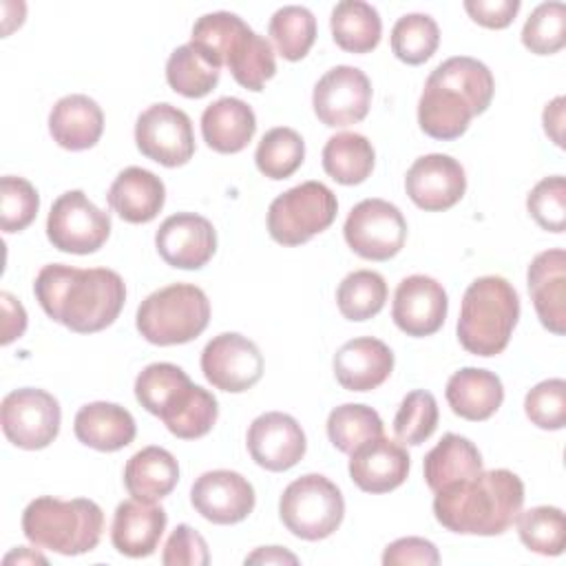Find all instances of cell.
<instances>
[{
	"mask_svg": "<svg viewBox=\"0 0 566 566\" xmlns=\"http://www.w3.org/2000/svg\"><path fill=\"white\" fill-rule=\"evenodd\" d=\"M49 318L77 334H93L115 323L126 301L122 276L108 268L80 270L64 263L44 265L33 283Z\"/></svg>",
	"mask_w": 566,
	"mask_h": 566,
	"instance_id": "1",
	"label": "cell"
},
{
	"mask_svg": "<svg viewBox=\"0 0 566 566\" xmlns=\"http://www.w3.org/2000/svg\"><path fill=\"white\" fill-rule=\"evenodd\" d=\"M493 91L495 82L486 64L469 55L449 57L424 82L418 124L433 139H458L471 119L489 108Z\"/></svg>",
	"mask_w": 566,
	"mask_h": 566,
	"instance_id": "2",
	"label": "cell"
},
{
	"mask_svg": "<svg viewBox=\"0 0 566 566\" xmlns=\"http://www.w3.org/2000/svg\"><path fill=\"white\" fill-rule=\"evenodd\" d=\"M524 504V484L509 469L480 471L436 491L433 515L460 535H500Z\"/></svg>",
	"mask_w": 566,
	"mask_h": 566,
	"instance_id": "3",
	"label": "cell"
},
{
	"mask_svg": "<svg viewBox=\"0 0 566 566\" xmlns=\"http://www.w3.org/2000/svg\"><path fill=\"white\" fill-rule=\"evenodd\" d=\"M135 398L181 440L203 438L217 422V398L172 363H153L135 378Z\"/></svg>",
	"mask_w": 566,
	"mask_h": 566,
	"instance_id": "4",
	"label": "cell"
},
{
	"mask_svg": "<svg viewBox=\"0 0 566 566\" xmlns=\"http://www.w3.org/2000/svg\"><path fill=\"white\" fill-rule=\"evenodd\" d=\"M520 318V296L504 276L475 279L464 296L458 318L460 345L475 356L502 354Z\"/></svg>",
	"mask_w": 566,
	"mask_h": 566,
	"instance_id": "5",
	"label": "cell"
},
{
	"mask_svg": "<svg viewBox=\"0 0 566 566\" xmlns=\"http://www.w3.org/2000/svg\"><path fill=\"white\" fill-rule=\"evenodd\" d=\"M104 531L102 509L86 497L57 500L35 497L22 513V533L38 548L60 555H82L93 551Z\"/></svg>",
	"mask_w": 566,
	"mask_h": 566,
	"instance_id": "6",
	"label": "cell"
},
{
	"mask_svg": "<svg viewBox=\"0 0 566 566\" xmlns=\"http://www.w3.org/2000/svg\"><path fill=\"white\" fill-rule=\"evenodd\" d=\"M210 321L206 292L190 283H172L148 294L137 310V329L153 345L195 340Z\"/></svg>",
	"mask_w": 566,
	"mask_h": 566,
	"instance_id": "7",
	"label": "cell"
},
{
	"mask_svg": "<svg viewBox=\"0 0 566 566\" xmlns=\"http://www.w3.org/2000/svg\"><path fill=\"white\" fill-rule=\"evenodd\" d=\"M279 515L292 535L318 542L340 526L345 500L332 480L321 473H307L285 486Z\"/></svg>",
	"mask_w": 566,
	"mask_h": 566,
	"instance_id": "8",
	"label": "cell"
},
{
	"mask_svg": "<svg viewBox=\"0 0 566 566\" xmlns=\"http://www.w3.org/2000/svg\"><path fill=\"white\" fill-rule=\"evenodd\" d=\"M336 212V195L325 184L303 181L270 203L268 232L281 245H301L327 230Z\"/></svg>",
	"mask_w": 566,
	"mask_h": 566,
	"instance_id": "9",
	"label": "cell"
},
{
	"mask_svg": "<svg viewBox=\"0 0 566 566\" xmlns=\"http://www.w3.org/2000/svg\"><path fill=\"white\" fill-rule=\"evenodd\" d=\"M111 234V217L99 210L82 190L60 195L46 219V237L60 252H97Z\"/></svg>",
	"mask_w": 566,
	"mask_h": 566,
	"instance_id": "10",
	"label": "cell"
},
{
	"mask_svg": "<svg viewBox=\"0 0 566 566\" xmlns=\"http://www.w3.org/2000/svg\"><path fill=\"white\" fill-rule=\"evenodd\" d=\"M60 402L44 389L22 387L4 396L0 422L7 440L20 449L49 447L60 433Z\"/></svg>",
	"mask_w": 566,
	"mask_h": 566,
	"instance_id": "11",
	"label": "cell"
},
{
	"mask_svg": "<svg viewBox=\"0 0 566 566\" xmlns=\"http://www.w3.org/2000/svg\"><path fill=\"white\" fill-rule=\"evenodd\" d=\"M343 234L358 256L387 261L402 250L407 221L394 203L385 199H363L349 210Z\"/></svg>",
	"mask_w": 566,
	"mask_h": 566,
	"instance_id": "12",
	"label": "cell"
},
{
	"mask_svg": "<svg viewBox=\"0 0 566 566\" xmlns=\"http://www.w3.org/2000/svg\"><path fill=\"white\" fill-rule=\"evenodd\" d=\"M135 142L144 157L177 168L195 155V133L190 117L172 104L148 106L135 124Z\"/></svg>",
	"mask_w": 566,
	"mask_h": 566,
	"instance_id": "13",
	"label": "cell"
},
{
	"mask_svg": "<svg viewBox=\"0 0 566 566\" xmlns=\"http://www.w3.org/2000/svg\"><path fill=\"white\" fill-rule=\"evenodd\" d=\"M201 371L212 387L241 394L261 380L263 356L250 338L237 332H223L203 347Z\"/></svg>",
	"mask_w": 566,
	"mask_h": 566,
	"instance_id": "14",
	"label": "cell"
},
{
	"mask_svg": "<svg viewBox=\"0 0 566 566\" xmlns=\"http://www.w3.org/2000/svg\"><path fill=\"white\" fill-rule=\"evenodd\" d=\"M371 104V82L356 66H334L314 86L312 106L321 124L340 128L367 117Z\"/></svg>",
	"mask_w": 566,
	"mask_h": 566,
	"instance_id": "15",
	"label": "cell"
},
{
	"mask_svg": "<svg viewBox=\"0 0 566 566\" xmlns=\"http://www.w3.org/2000/svg\"><path fill=\"white\" fill-rule=\"evenodd\" d=\"M405 190L418 208L440 212L453 208L464 197L467 175L458 159L431 153L411 164L405 177Z\"/></svg>",
	"mask_w": 566,
	"mask_h": 566,
	"instance_id": "16",
	"label": "cell"
},
{
	"mask_svg": "<svg viewBox=\"0 0 566 566\" xmlns=\"http://www.w3.org/2000/svg\"><path fill=\"white\" fill-rule=\"evenodd\" d=\"M190 502L195 511L212 524H237L252 513L256 497L252 484L241 473L217 469L195 480Z\"/></svg>",
	"mask_w": 566,
	"mask_h": 566,
	"instance_id": "17",
	"label": "cell"
},
{
	"mask_svg": "<svg viewBox=\"0 0 566 566\" xmlns=\"http://www.w3.org/2000/svg\"><path fill=\"white\" fill-rule=\"evenodd\" d=\"M449 301L444 287L424 274L402 279L394 294L391 318L407 336H431L447 318Z\"/></svg>",
	"mask_w": 566,
	"mask_h": 566,
	"instance_id": "18",
	"label": "cell"
},
{
	"mask_svg": "<svg viewBox=\"0 0 566 566\" xmlns=\"http://www.w3.org/2000/svg\"><path fill=\"white\" fill-rule=\"evenodd\" d=\"M155 245L168 265L179 270H199L217 250V232L206 217L177 212L159 226Z\"/></svg>",
	"mask_w": 566,
	"mask_h": 566,
	"instance_id": "19",
	"label": "cell"
},
{
	"mask_svg": "<svg viewBox=\"0 0 566 566\" xmlns=\"http://www.w3.org/2000/svg\"><path fill=\"white\" fill-rule=\"evenodd\" d=\"M307 442L301 424L283 413L268 411L252 420L248 429V451L268 471H287L305 455Z\"/></svg>",
	"mask_w": 566,
	"mask_h": 566,
	"instance_id": "20",
	"label": "cell"
},
{
	"mask_svg": "<svg viewBox=\"0 0 566 566\" xmlns=\"http://www.w3.org/2000/svg\"><path fill=\"white\" fill-rule=\"evenodd\" d=\"M349 455V478L365 493H389L407 480L409 453L385 436L363 442Z\"/></svg>",
	"mask_w": 566,
	"mask_h": 566,
	"instance_id": "21",
	"label": "cell"
},
{
	"mask_svg": "<svg viewBox=\"0 0 566 566\" xmlns=\"http://www.w3.org/2000/svg\"><path fill=\"white\" fill-rule=\"evenodd\" d=\"M528 294L539 323L562 336L566 329V254L564 250L539 252L528 265Z\"/></svg>",
	"mask_w": 566,
	"mask_h": 566,
	"instance_id": "22",
	"label": "cell"
},
{
	"mask_svg": "<svg viewBox=\"0 0 566 566\" xmlns=\"http://www.w3.org/2000/svg\"><path fill=\"white\" fill-rule=\"evenodd\" d=\"M394 369V352L378 338L360 336L347 340L334 354V376L347 391H371Z\"/></svg>",
	"mask_w": 566,
	"mask_h": 566,
	"instance_id": "23",
	"label": "cell"
},
{
	"mask_svg": "<svg viewBox=\"0 0 566 566\" xmlns=\"http://www.w3.org/2000/svg\"><path fill=\"white\" fill-rule=\"evenodd\" d=\"M166 522V511L155 502L126 500L115 509L111 542L126 557H148L159 546Z\"/></svg>",
	"mask_w": 566,
	"mask_h": 566,
	"instance_id": "24",
	"label": "cell"
},
{
	"mask_svg": "<svg viewBox=\"0 0 566 566\" xmlns=\"http://www.w3.org/2000/svg\"><path fill=\"white\" fill-rule=\"evenodd\" d=\"M108 206L128 223L153 221L166 201L164 181L139 166L124 168L108 188Z\"/></svg>",
	"mask_w": 566,
	"mask_h": 566,
	"instance_id": "25",
	"label": "cell"
},
{
	"mask_svg": "<svg viewBox=\"0 0 566 566\" xmlns=\"http://www.w3.org/2000/svg\"><path fill=\"white\" fill-rule=\"evenodd\" d=\"M49 133L66 150L93 148L104 133V113L88 95H64L49 113Z\"/></svg>",
	"mask_w": 566,
	"mask_h": 566,
	"instance_id": "26",
	"label": "cell"
},
{
	"mask_svg": "<svg viewBox=\"0 0 566 566\" xmlns=\"http://www.w3.org/2000/svg\"><path fill=\"white\" fill-rule=\"evenodd\" d=\"M451 411L464 420H489L504 400L500 376L480 367H462L455 371L444 389Z\"/></svg>",
	"mask_w": 566,
	"mask_h": 566,
	"instance_id": "27",
	"label": "cell"
},
{
	"mask_svg": "<svg viewBox=\"0 0 566 566\" xmlns=\"http://www.w3.org/2000/svg\"><path fill=\"white\" fill-rule=\"evenodd\" d=\"M75 438L97 451H119L135 440L137 427L128 409L115 402H88L75 413Z\"/></svg>",
	"mask_w": 566,
	"mask_h": 566,
	"instance_id": "28",
	"label": "cell"
},
{
	"mask_svg": "<svg viewBox=\"0 0 566 566\" xmlns=\"http://www.w3.org/2000/svg\"><path fill=\"white\" fill-rule=\"evenodd\" d=\"M256 130L254 111L239 97H219L201 115L203 142L223 155L241 153Z\"/></svg>",
	"mask_w": 566,
	"mask_h": 566,
	"instance_id": "29",
	"label": "cell"
},
{
	"mask_svg": "<svg viewBox=\"0 0 566 566\" xmlns=\"http://www.w3.org/2000/svg\"><path fill=\"white\" fill-rule=\"evenodd\" d=\"M179 482V464L175 455L161 447H144L124 467V486L130 497L157 502L166 497Z\"/></svg>",
	"mask_w": 566,
	"mask_h": 566,
	"instance_id": "30",
	"label": "cell"
},
{
	"mask_svg": "<svg viewBox=\"0 0 566 566\" xmlns=\"http://www.w3.org/2000/svg\"><path fill=\"white\" fill-rule=\"evenodd\" d=\"M424 482L436 493L442 486L471 478L482 471L478 447L458 433H444L442 440L424 455Z\"/></svg>",
	"mask_w": 566,
	"mask_h": 566,
	"instance_id": "31",
	"label": "cell"
},
{
	"mask_svg": "<svg viewBox=\"0 0 566 566\" xmlns=\"http://www.w3.org/2000/svg\"><path fill=\"white\" fill-rule=\"evenodd\" d=\"M226 66L243 88L256 93L276 73L272 44L245 24L226 51Z\"/></svg>",
	"mask_w": 566,
	"mask_h": 566,
	"instance_id": "32",
	"label": "cell"
},
{
	"mask_svg": "<svg viewBox=\"0 0 566 566\" xmlns=\"http://www.w3.org/2000/svg\"><path fill=\"white\" fill-rule=\"evenodd\" d=\"M334 42L347 53H369L378 46L382 22L378 11L363 0H343L329 18Z\"/></svg>",
	"mask_w": 566,
	"mask_h": 566,
	"instance_id": "33",
	"label": "cell"
},
{
	"mask_svg": "<svg viewBox=\"0 0 566 566\" xmlns=\"http://www.w3.org/2000/svg\"><path fill=\"white\" fill-rule=\"evenodd\" d=\"M374 161V146L360 133H336L323 148L325 172L343 186L363 184L371 175Z\"/></svg>",
	"mask_w": 566,
	"mask_h": 566,
	"instance_id": "34",
	"label": "cell"
},
{
	"mask_svg": "<svg viewBox=\"0 0 566 566\" xmlns=\"http://www.w3.org/2000/svg\"><path fill=\"white\" fill-rule=\"evenodd\" d=\"M221 69L210 62L197 46H177L166 62V80L170 88L184 97H203L219 84Z\"/></svg>",
	"mask_w": 566,
	"mask_h": 566,
	"instance_id": "35",
	"label": "cell"
},
{
	"mask_svg": "<svg viewBox=\"0 0 566 566\" xmlns=\"http://www.w3.org/2000/svg\"><path fill=\"white\" fill-rule=\"evenodd\" d=\"M382 436V420L376 409L358 402L334 407L327 416V438L340 453H352L363 442Z\"/></svg>",
	"mask_w": 566,
	"mask_h": 566,
	"instance_id": "36",
	"label": "cell"
},
{
	"mask_svg": "<svg viewBox=\"0 0 566 566\" xmlns=\"http://www.w3.org/2000/svg\"><path fill=\"white\" fill-rule=\"evenodd\" d=\"M268 33L276 44V51L285 60L296 62L310 53L316 40V18L305 7L287 4L274 11V15L270 18Z\"/></svg>",
	"mask_w": 566,
	"mask_h": 566,
	"instance_id": "37",
	"label": "cell"
},
{
	"mask_svg": "<svg viewBox=\"0 0 566 566\" xmlns=\"http://www.w3.org/2000/svg\"><path fill=\"white\" fill-rule=\"evenodd\" d=\"M305 157L303 137L287 126H276L268 130L254 153V161L261 175L268 179H287L294 175Z\"/></svg>",
	"mask_w": 566,
	"mask_h": 566,
	"instance_id": "38",
	"label": "cell"
},
{
	"mask_svg": "<svg viewBox=\"0 0 566 566\" xmlns=\"http://www.w3.org/2000/svg\"><path fill=\"white\" fill-rule=\"evenodd\" d=\"M387 301V283L374 270L349 272L338 290L336 303L347 321H367L376 316Z\"/></svg>",
	"mask_w": 566,
	"mask_h": 566,
	"instance_id": "39",
	"label": "cell"
},
{
	"mask_svg": "<svg viewBox=\"0 0 566 566\" xmlns=\"http://www.w3.org/2000/svg\"><path fill=\"white\" fill-rule=\"evenodd\" d=\"M440 44V29L427 13H407L391 29V51L405 64L427 62Z\"/></svg>",
	"mask_w": 566,
	"mask_h": 566,
	"instance_id": "40",
	"label": "cell"
},
{
	"mask_svg": "<svg viewBox=\"0 0 566 566\" xmlns=\"http://www.w3.org/2000/svg\"><path fill=\"white\" fill-rule=\"evenodd\" d=\"M522 544L539 555H559L564 551V511L557 506H533L515 517Z\"/></svg>",
	"mask_w": 566,
	"mask_h": 566,
	"instance_id": "41",
	"label": "cell"
},
{
	"mask_svg": "<svg viewBox=\"0 0 566 566\" xmlns=\"http://www.w3.org/2000/svg\"><path fill=\"white\" fill-rule=\"evenodd\" d=\"M522 44L535 55H553L566 44V7L542 2L533 9L522 29Z\"/></svg>",
	"mask_w": 566,
	"mask_h": 566,
	"instance_id": "42",
	"label": "cell"
},
{
	"mask_svg": "<svg viewBox=\"0 0 566 566\" xmlns=\"http://www.w3.org/2000/svg\"><path fill=\"white\" fill-rule=\"evenodd\" d=\"M438 427V402L424 389L409 391L394 418V433L405 444H422Z\"/></svg>",
	"mask_w": 566,
	"mask_h": 566,
	"instance_id": "43",
	"label": "cell"
},
{
	"mask_svg": "<svg viewBox=\"0 0 566 566\" xmlns=\"http://www.w3.org/2000/svg\"><path fill=\"white\" fill-rule=\"evenodd\" d=\"M245 27V22L230 11H214L201 15L190 35V44L197 46L210 62H214L219 69L226 64V51L230 42L237 38V33Z\"/></svg>",
	"mask_w": 566,
	"mask_h": 566,
	"instance_id": "44",
	"label": "cell"
},
{
	"mask_svg": "<svg viewBox=\"0 0 566 566\" xmlns=\"http://www.w3.org/2000/svg\"><path fill=\"white\" fill-rule=\"evenodd\" d=\"M40 197L31 181L13 175L0 179V226L4 232L29 228L38 214Z\"/></svg>",
	"mask_w": 566,
	"mask_h": 566,
	"instance_id": "45",
	"label": "cell"
},
{
	"mask_svg": "<svg viewBox=\"0 0 566 566\" xmlns=\"http://www.w3.org/2000/svg\"><path fill=\"white\" fill-rule=\"evenodd\" d=\"M528 214L548 232H564L566 228V179L562 175L544 177L526 197Z\"/></svg>",
	"mask_w": 566,
	"mask_h": 566,
	"instance_id": "46",
	"label": "cell"
},
{
	"mask_svg": "<svg viewBox=\"0 0 566 566\" xmlns=\"http://www.w3.org/2000/svg\"><path fill=\"white\" fill-rule=\"evenodd\" d=\"M524 411L539 429H562L566 424V382L562 378L537 382L524 398Z\"/></svg>",
	"mask_w": 566,
	"mask_h": 566,
	"instance_id": "47",
	"label": "cell"
},
{
	"mask_svg": "<svg viewBox=\"0 0 566 566\" xmlns=\"http://www.w3.org/2000/svg\"><path fill=\"white\" fill-rule=\"evenodd\" d=\"M161 562L166 566H208V544L201 537V533H197L192 526L179 524L164 546Z\"/></svg>",
	"mask_w": 566,
	"mask_h": 566,
	"instance_id": "48",
	"label": "cell"
},
{
	"mask_svg": "<svg viewBox=\"0 0 566 566\" xmlns=\"http://www.w3.org/2000/svg\"><path fill=\"white\" fill-rule=\"evenodd\" d=\"M438 562H440V553L436 544L424 537H400L391 542L382 553L385 566H405V564L436 566Z\"/></svg>",
	"mask_w": 566,
	"mask_h": 566,
	"instance_id": "49",
	"label": "cell"
},
{
	"mask_svg": "<svg viewBox=\"0 0 566 566\" xmlns=\"http://www.w3.org/2000/svg\"><path fill=\"white\" fill-rule=\"evenodd\" d=\"M464 11L486 29H504L515 20L520 0H464Z\"/></svg>",
	"mask_w": 566,
	"mask_h": 566,
	"instance_id": "50",
	"label": "cell"
},
{
	"mask_svg": "<svg viewBox=\"0 0 566 566\" xmlns=\"http://www.w3.org/2000/svg\"><path fill=\"white\" fill-rule=\"evenodd\" d=\"M0 305H2V338H0V343L9 345L11 340H15L24 334L27 312H24L22 303L9 292L0 294Z\"/></svg>",
	"mask_w": 566,
	"mask_h": 566,
	"instance_id": "51",
	"label": "cell"
},
{
	"mask_svg": "<svg viewBox=\"0 0 566 566\" xmlns=\"http://www.w3.org/2000/svg\"><path fill=\"white\" fill-rule=\"evenodd\" d=\"M564 104H566V99L559 95V97H555L551 104H546V108H544V113H542L544 130H546V135H548L557 146H564V137H562V128H564Z\"/></svg>",
	"mask_w": 566,
	"mask_h": 566,
	"instance_id": "52",
	"label": "cell"
},
{
	"mask_svg": "<svg viewBox=\"0 0 566 566\" xmlns=\"http://www.w3.org/2000/svg\"><path fill=\"white\" fill-rule=\"evenodd\" d=\"M245 564H298V557L281 546H263L250 553Z\"/></svg>",
	"mask_w": 566,
	"mask_h": 566,
	"instance_id": "53",
	"label": "cell"
},
{
	"mask_svg": "<svg viewBox=\"0 0 566 566\" xmlns=\"http://www.w3.org/2000/svg\"><path fill=\"white\" fill-rule=\"evenodd\" d=\"M11 562H18V564H24V562H40V564H46V557H42L40 553H33L24 546H18L15 551H11L7 557H4V564H11Z\"/></svg>",
	"mask_w": 566,
	"mask_h": 566,
	"instance_id": "54",
	"label": "cell"
}]
</instances>
